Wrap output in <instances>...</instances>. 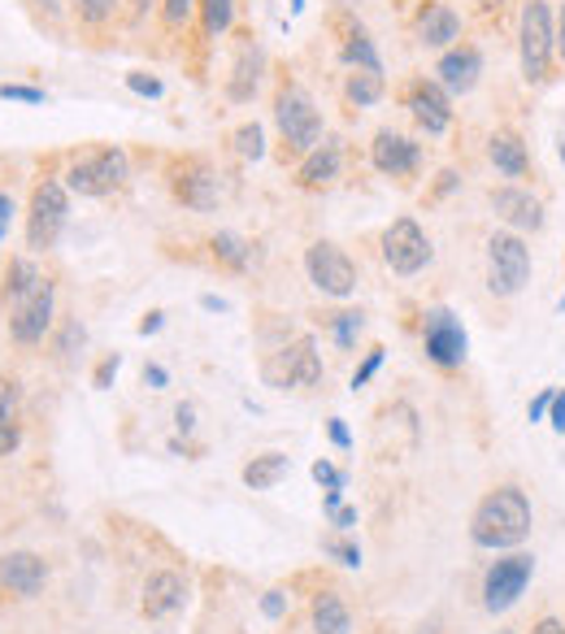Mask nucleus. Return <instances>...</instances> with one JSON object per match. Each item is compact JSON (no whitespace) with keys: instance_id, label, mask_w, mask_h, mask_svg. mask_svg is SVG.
I'll use <instances>...</instances> for the list:
<instances>
[{"instance_id":"9d476101","label":"nucleus","mask_w":565,"mask_h":634,"mask_svg":"<svg viewBox=\"0 0 565 634\" xmlns=\"http://www.w3.org/2000/svg\"><path fill=\"white\" fill-rule=\"evenodd\" d=\"M382 261H387L391 274H400V279H413L417 270H426V261H431V239H426V231H422L413 218H396V222L382 231Z\"/></svg>"},{"instance_id":"58836bf2","label":"nucleus","mask_w":565,"mask_h":634,"mask_svg":"<svg viewBox=\"0 0 565 634\" xmlns=\"http://www.w3.org/2000/svg\"><path fill=\"white\" fill-rule=\"evenodd\" d=\"M322 548H327V552H331V556L340 561V565H349V570H357V565H362V548H357V543H340V539H327Z\"/></svg>"},{"instance_id":"473e14b6","label":"nucleus","mask_w":565,"mask_h":634,"mask_svg":"<svg viewBox=\"0 0 565 634\" xmlns=\"http://www.w3.org/2000/svg\"><path fill=\"white\" fill-rule=\"evenodd\" d=\"M74 13L87 22V26H101L118 13V0H74Z\"/></svg>"},{"instance_id":"864d4df0","label":"nucleus","mask_w":565,"mask_h":634,"mask_svg":"<svg viewBox=\"0 0 565 634\" xmlns=\"http://www.w3.org/2000/svg\"><path fill=\"white\" fill-rule=\"evenodd\" d=\"M452 187H457V169H444V174H439V187H435V191L444 196V191H452Z\"/></svg>"},{"instance_id":"8fccbe9b","label":"nucleus","mask_w":565,"mask_h":634,"mask_svg":"<svg viewBox=\"0 0 565 634\" xmlns=\"http://www.w3.org/2000/svg\"><path fill=\"white\" fill-rule=\"evenodd\" d=\"M162 326H166V314H162V309H153V314L140 317V334H157Z\"/></svg>"},{"instance_id":"c03bdc74","label":"nucleus","mask_w":565,"mask_h":634,"mask_svg":"<svg viewBox=\"0 0 565 634\" xmlns=\"http://www.w3.org/2000/svg\"><path fill=\"white\" fill-rule=\"evenodd\" d=\"M13 213H17L13 196H9V191H0V239L9 235V226H13Z\"/></svg>"},{"instance_id":"c85d7f7f","label":"nucleus","mask_w":565,"mask_h":634,"mask_svg":"<svg viewBox=\"0 0 565 634\" xmlns=\"http://www.w3.org/2000/svg\"><path fill=\"white\" fill-rule=\"evenodd\" d=\"M382 92H387L382 74H370V70H357V74H349V83H344V96H349V105H357V109L378 105Z\"/></svg>"},{"instance_id":"20e7f679","label":"nucleus","mask_w":565,"mask_h":634,"mask_svg":"<svg viewBox=\"0 0 565 634\" xmlns=\"http://www.w3.org/2000/svg\"><path fill=\"white\" fill-rule=\"evenodd\" d=\"M531 279V248L518 231H496L487 239V287L492 296H518Z\"/></svg>"},{"instance_id":"a211bd4d","label":"nucleus","mask_w":565,"mask_h":634,"mask_svg":"<svg viewBox=\"0 0 565 634\" xmlns=\"http://www.w3.org/2000/svg\"><path fill=\"white\" fill-rule=\"evenodd\" d=\"M413 35H417L422 48H452L457 35H461V17H457L452 4L426 0V4L417 9V17H413Z\"/></svg>"},{"instance_id":"f704fd0d","label":"nucleus","mask_w":565,"mask_h":634,"mask_svg":"<svg viewBox=\"0 0 565 634\" xmlns=\"http://www.w3.org/2000/svg\"><path fill=\"white\" fill-rule=\"evenodd\" d=\"M127 87H131L136 96H149V101H157V96L166 92L162 79H157V74H144V70H131V74H127Z\"/></svg>"},{"instance_id":"603ef678","label":"nucleus","mask_w":565,"mask_h":634,"mask_svg":"<svg viewBox=\"0 0 565 634\" xmlns=\"http://www.w3.org/2000/svg\"><path fill=\"white\" fill-rule=\"evenodd\" d=\"M531 634H565V626L557 622V618H544V622H540V626H535Z\"/></svg>"},{"instance_id":"a18cd8bd","label":"nucleus","mask_w":565,"mask_h":634,"mask_svg":"<svg viewBox=\"0 0 565 634\" xmlns=\"http://www.w3.org/2000/svg\"><path fill=\"white\" fill-rule=\"evenodd\" d=\"M327 435H331V444H336V448H353V435H349V426H344L340 418H331V426H327Z\"/></svg>"},{"instance_id":"a878e982","label":"nucleus","mask_w":565,"mask_h":634,"mask_svg":"<svg viewBox=\"0 0 565 634\" xmlns=\"http://www.w3.org/2000/svg\"><path fill=\"white\" fill-rule=\"evenodd\" d=\"M22 431H17V383L0 378V457H9L17 448Z\"/></svg>"},{"instance_id":"c9c22d12","label":"nucleus","mask_w":565,"mask_h":634,"mask_svg":"<svg viewBox=\"0 0 565 634\" xmlns=\"http://www.w3.org/2000/svg\"><path fill=\"white\" fill-rule=\"evenodd\" d=\"M0 101H17V105H44V87H26V83H0Z\"/></svg>"},{"instance_id":"f257e3e1","label":"nucleus","mask_w":565,"mask_h":634,"mask_svg":"<svg viewBox=\"0 0 565 634\" xmlns=\"http://www.w3.org/2000/svg\"><path fill=\"white\" fill-rule=\"evenodd\" d=\"M527 535H531V500L518 486H496L470 517V539L492 552L518 548Z\"/></svg>"},{"instance_id":"ddd939ff","label":"nucleus","mask_w":565,"mask_h":634,"mask_svg":"<svg viewBox=\"0 0 565 634\" xmlns=\"http://www.w3.org/2000/svg\"><path fill=\"white\" fill-rule=\"evenodd\" d=\"M48 326H52V283L39 279L26 296L13 301V309H9V334L17 343H39L48 334Z\"/></svg>"},{"instance_id":"49530a36","label":"nucleus","mask_w":565,"mask_h":634,"mask_svg":"<svg viewBox=\"0 0 565 634\" xmlns=\"http://www.w3.org/2000/svg\"><path fill=\"white\" fill-rule=\"evenodd\" d=\"M331 521H336L340 530H353V526H357V508H349V504H340V508H331Z\"/></svg>"},{"instance_id":"72a5a7b5","label":"nucleus","mask_w":565,"mask_h":634,"mask_svg":"<svg viewBox=\"0 0 565 634\" xmlns=\"http://www.w3.org/2000/svg\"><path fill=\"white\" fill-rule=\"evenodd\" d=\"M362 326H366V317L362 314H336L331 317V334H336L340 348H353V339L362 334Z\"/></svg>"},{"instance_id":"5fc2aeb1","label":"nucleus","mask_w":565,"mask_h":634,"mask_svg":"<svg viewBox=\"0 0 565 634\" xmlns=\"http://www.w3.org/2000/svg\"><path fill=\"white\" fill-rule=\"evenodd\" d=\"M200 305H204L209 314H226V301H222V296H200Z\"/></svg>"},{"instance_id":"9b49d317","label":"nucleus","mask_w":565,"mask_h":634,"mask_svg":"<svg viewBox=\"0 0 565 634\" xmlns=\"http://www.w3.org/2000/svg\"><path fill=\"white\" fill-rule=\"evenodd\" d=\"M422 348H426V356L439 365V369H457L461 361H466V348H470V339H466V326L457 321L452 309H426V321H422Z\"/></svg>"},{"instance_id":"f03ea898","label":"nucleus","mask_w":565,"mask_h":634,"mask_svg":"<svg viewBox=\"0 0 565 634\" xmlns=\"http://www.w3.org/2000/svg\"><path fill=\"white\" fill-rule=\"evenodd\" d=\"M518 52H522V79L527 83H544L549 66H553V52H557V26H553L549 0H527L522 4Z\"/></svg>"},{"instance_id":"5701e85b","label":"nucleus","mask_w":565,"mask_h":634,"mask_svg":"<svg viewBox=\"0 0 565 634\" xmlns=\"http://www.w3.org/2000/svg\"><path fill=\"white\" fill-rule=\"evenodd\" d=\"M487 157H492V165H496L505 178H522V174L531 169L527 144H522L518 131H496V136L487 140Z\"/></svg>"},{"instance_id":"7ed1b4c3","label":"nucleus","mask_w":565,"mask_h":634,"mask_svg":"<svg viewBox=\"0 0 565 634\" xmlns=\"http://www.w3.org/2000/svg\"><path fill=\"white\" fill-rule=\"evenodd\" d=\"M274 122L283 131V144L292 153H314L322 144V114L314 105V96L296 83H287L279 96H274Z\"/></svg>"},{"instance_id":"4be33fe9","label":"nucleus","mask_w":565,"mask_h":634,"mask_svg":"<svg viewBox=\"0 0 565 634\" xmlns=\"http://www.w3.org/2000/svg\"><path fill=\"white\" fill-rule=\"evenodd\" d=\"M340 169H344L340 144H336V140H322L314 153H305L301 169H296V183H301L305 191H322V187H331V183L340 178Z\"/></svg>"},{"instance_id":"412c9836","label":"nucleus","mask_w":565,"mask_h":634,"mask_svg":"<svg viewBox=\"0 0 565 634\" xmlns=\"http://www.w3.org/2000/svg\"><path fill=\"white\" fill-rule=\"evenodd\" d=\"M44 578H48V570L35 552H4L0 556V587H9L13 596H26V600L39 596Z\"/></svg>"},{"instance_id":"f3484780","label":"nucleus","mask_w":565,"mask_h":634,"mask_svg":"<svg viewBox=\"0 0 565 634\" xmlns=\"http://www.w3.org/2000/svg\"><path fill=\"white\" fill-rule=\"evenodd\" d=\"M492 209H496V218H501L509 231H540V226H544V204H540V196H531V191L518 187V183L496 187V191H492Z\"/></svg>"},{"instance_id":"09e8293b","label":"nucleus","mask_w":565,"mask_h":634,"mask_svg":"<svg viewBox=\"0 0 565 634\" xmlns=\"http://www.w3.org/2000/svg\"><path fill=\"white\" fill-rule=\"evenodd\" d=\"M144 383H149V387H153V391H162V387H166V383H170V374H166V369H162V365H144Z\"/></svg>"},{"instance_id":"e433bc0d","label":"nucleus","mask_w":565,"mask_h":634,"mask_svg":"<svg viewBox=\"0 0 565 634\" xmlns=\"http://www.w3.org/2000/svg\"><path fill=\"white\" fill-rule=\"evenodd\" d=\"M191 9H200V0H162V17L166 26H184L191 17Z\"/></svg>"},{"instance_id":"4d7b16f0","label":"nucleus","mask_w":565,"mask_h":634,"mask_svg":"<svg viewBox=\"0 0 565 634\" xmlns=\"http://www.w3.org/2000/svg\"><path fill=\"white\" fill-rule=\"evenodd\" d=\"M153 4H157V0H131V13H136V17H144Z\"/></svg>"},{"instance_id":"6ab92c4d","label":"nucleus","mask_w":565,"mask_h":634,"mask_svg":"<svg viewBox=\"0 0 565 634\" xmlns=\"http://www.w3.org/2000/svg\"><path fill=\"white\" fill-rule=\"evenodd\" d=\"M184 600H188V583H184L175 570H157V574H149V583H144L140 613H144L149 622H162V618L179 613Z\"/></svg>"},{"instance_id":"bb28decb","label":"nucleus","mask_w":565,"mask_h":634,"mask_svg":"<svg viewBox=\"0 0 565 634\" xmlns=\"http://www.w3.org/2000/svg\"><path fill=\"white\" fill-rule=\"evenodd\" d=\"M340 57H344V66H353V70H370V74H382V61H378L375 39H370L362 26H353V31L344 35V48H340Z\"/></svg>"},{"instance_id":"1a4fd4ad","label":"nucleus","mask_w":565,"mask_h":634,"mask_svg":"<svg viewBox=\"0 0 565 634\" xmlns=\"http://www.w3.org/2000/svg\"><path fill=\"white\" fill-rule=\"evenodd\" d=\"M531 578H535V556L514 552V556L496 561L483 578V609L487 613H509L522 600V591L531 587Z\"/></svg>"},{"instance_id":"c756f323","label":"nucleus","mask_w":565,"mask_h":634,"mask_svg":"<svg viewBox=\"0 0 565 634\" xmlns=\"http://www.w3.org/2000/svg\"><path fill=\"white\" fill-rule=\"evenodd\" d=\"M200 22H204V35L217 39L231 31L235 22V0H200Z\"/></svg>"},{"instance_id":"aec40b11","label":"nucleus","mask_w":565,"mask_h":634,"mask_svg":"<svg viewBox=\"0 0 565 634\" xmlns=\"http://www.w3.org/2000/svg\"><path fill=\"white\" fill-rule=\"evenodd\" d=\"M261 70H266V48L248 35L239 39V52H235V66H231V79H226V96L235 105H248L257 96V83H261Z\"/></svg>"},{"instance_id":"37998d69","label":"nucleus","mask_w":565,"mask_h":634,"mask_svg":"<svg viewBox=\"0 0 565 634\" xmlns=\"http://www.w3.org/2000/svg\"><path fill=\"white\" fill-rule=\"evenodd\" d=\"M553 396H557V391H553V387H544V391H540V396L531 400L527 418H531V422H544V418H549V409H553Z\"/></svg>"},{"instance_id":"4468645a","label":"nucleus","mask_w":565,"mask_h":634,"mask_svg":"<svg viewBox=\"0 0 565 634\" xmlns=\"http://www.w3.org/2000/svg\"><path fill=\"white\" fill-rule=\"evenodd\" d=\"M404 109L413 114V122L426 136H444L452 127V96L435 83V79H413L404 87Z\"/></svg>"},{"instance_id":"7c9ffc66","label":"nucleus","mask_w":565,"mask_h":634,"mask_svg":"<svg viewBox=\"0 0 565 634\" xmlns=\"http://www.w3.org/2000/svg\"><path fill=\"white\" fill-rule=\"evenodd\" d=\"M39 279H44V274H39V270H35L26 257H13V261H9V270H4V292H9V301L26 296V292H31Z\"/></svg>"},{"instance_id":"39448f33","label":"nucleus","mask_w":565,"mask_h":634,"mask_svg":"<svg viewBox=\"0 0 565 634\" xmlns=\"http://www.w3.org/2000/svg\"><path fill=\"white\" fill-rule=\"evenodd\" d=\"M66 218H70V187L57 183V178H44L31 191V204H26V244L35 253L52 248L66 231Z\"/></svg>"},{"instance_id":"393cba45","label":"nucleus","mask_w":565,"mask_h":634,"mask_svg":"<svg viewBox=\"0 0 565 634\" xmlns=\"http://www.w3.org/2000/svg\"><path fill=\"white\" fill-rule=\"evenodd\" d=\"M287 470H292V461H287L283 453H261V457H252V461L244 466V486H248V491H270L274 482H283Z\"/></svg>"},{"instance_id":"0eeeda50","label":"nucleus","mask_w":565,"mask_h":634,"mask_svg":"<svg viewBox=\"0 0 565 634\" xmlns=\"http://www.w3.org/2000/svg\"><path fill=\"white\" fill-rule=\"evenodd\" d=\"M305 274H309V283H314L322 296L349 301V296L357 292V266H353V257H349L340 244H331V239L309 244V253H305Z\"/></svg>"},{"instance_id":"052dcab7","label":"nucleus","mask_w":565,"mask_h":634,"mask_svg":"<svg viewBox=\"0 0 565 634\" xmlns=\"http://www.w3.org/2000/svg\"><path fill=\"white\" fill-rule=\"evenodd\" d=\"M562 314H565V296H562Z\"/></svg>"},{"instance_id":"dca6fc26","label":"nucleus","mask_w":565,"mask_h":634,"mask_svg":"<svg viewBox=\"0 0 565 634\" xmlns=\"http://www.w3.org/2000/svg\"><path fill=\"white\" fill-rule=\"evenodd\" d=\"M370 161L387 178H413L417 165H422V149L400 131H378L375 144H370Z\"/></svg>"},{"instance_id":"bf43d9fd","label":"nucleus","mask_w":565,"mask_h":634,"mask_svg":"<svg viewBox=\"0 0 565 634\" xmlns=\"http://www.w3.org/2000/svg\"><path fill=\"white\" fill-rule=\"evenodd\" d=\"M557 157H562V165H565V140L557 144Z\"/></svg>"},{"instance_id":"f8f14e48","label":"nucleus","mask_w":565,"mask_h":634,"mask_svg":"<svg viewBox=\"0 0 565 634\" xmlns=\"http://www.w3.org/2000/svg\"><path fill=\"white\" fill-rule=\"evenodd\" d=\"M170 187H175V196L196 209V213H209V209H217V200H222V183H217V169L209 165L204 157H184L170 165Z\"/></svg>"},{"instance_id":"423d86ee","label":"nucleus","mask_w":565,"mask_h":634,"mask_svg":"<svg viewBox=\"0 0 565 634\" xmlns=\"http://www.w3.org/2000/svg\"><path fill=\"white\" fill-rule=\"evenodd\" d=\"M127 178H131V161L122 149H96L87 157H74L66 169V187L79 196H109L127 187Z\"/></svg>"},{"instance_id":"a19ab883","label":"nucleus","mask_w":565,"mask_h":634,"mask_svg":"<svg viewBox=\"0 0 565 634\" xmlns=\"http://www.w3.org/2000/svg\"><path fill=\"white\" fill-rule=\"evenodd\" d=\"M118 369H122V356H118V352H114V356H105V361H101V365H96V378H92V383H96V387H101V391H105V387H109V383H114V374H118Z\"/></svg>"},{"instance_id":"4c0bfd02","label":"nucleus","mask_w":565,"mask_h":634,"mask_svg":"<svg viewBox=\"0 0 565 634\" xmlns=\"http://www.w3.org/2000/svg\"><path fill=\"white\" fill-rule=\"evenodd\" d=\"M378 365H382V348H370V352H366V361H362V365L353 369V391H362V387H366V383L375 378Z\"/></svg>"},{"instance_id":"ea45409f","label":"nucleus","mask_w":565,"mask_h":634,"mask_svg":"<svg viewBox=\"0 0 565 634\" xmlns=\"http://www.w3.org/2000/svg\"><path fill=\"white\" fill-rule=\"evenodd\" d=\"M309 474H314L318 486H327V491H344V474H340L331 461H314V470H309Z\"/></svg>"},{"instance_id":"13d9d810","label":"nucleus","mask_w":565,"mask_h":634,"mask_svg":"<svg viewBox=\"0 0 565 634\" xmlns=\"http://www.w3.org/2000/svg\"><path fill=\"white\" fill-rule=\"evenodd\" d=\"M305 9V0H292V13H301Z\"/></svg>"},{"instance_id":"3c124183","label":"nucleus","mask_w":565,"mask_h":634,"mask_svg":"<svg viewBox=\"0 0 565 634\" xmlns=\"http://www.w3.org/2000/svg\"><path fill=\"white\" fill-rule=\"evenodd\" d=\"M175 418H179V431H184V435L196 431V409H191V404H179V413H175Z\"/></svg>"},{"instance_id":"6e6552de","label":"nucleus","mask_w":565,"mask_h":634,"mask_svg":"<svg viewBox=\"0 0 565 634\" xmlns=\"http://www.w3.org/2000/svg\"><path fill=\"white\" fill-rule=\"evenodd\" d=\"M261 378L270 387H318L322 383V356H318L314 334H301L296 343H287L274 356H266Z\"/></svg>"},{"instance_id":"2eb2a0df","label":"nucleus","mask_w":565,"mask_h":634,"mask_svg":"<svg viewBox=\"0 0 565 634\" xmlns=\"http://www.w3.org/2000/svg\"><path fill=\"white\" fill-rule=\"evenodd\" d=\"M479 74H483V52L474 44H452L444 48L439 66H435V83L448 92V96H470L479 87Z\"/></svg>"},{"instance_id":"6e6d98bb","label":"nucleus","mask_w":565,"mask_h":634,"mask_svg":"<svg viewBox=\"0 0 565 634\" xmlns=\"http://www.w3.org/2000/svg\"><path fill=\"white\" fill-rule=\"evenodd\" d=\"M557 52H562L565 61V0H562V17H557Z\"/></svg>"},{"instance_id":"cd10ccee","label":"nucleus","mask_w":565,"mask_h":634,"mask_svg":"<svg viewBox=\"0 0 565 634\" xmlns=\"http://www.w3.org/2000/svg\"><path fill=\"white\" fill-rule=\"evenodd\" d=\"M213 257L222 266H231V270H248L252 266V244L244 235H235V231H217L213 235Z\"/></svg>"},{"instance_id":"de8ad7c7","label":"nucleus","mask_w":565,"mask_h":634,"mask_svg":"<svg viewBox=\"0 0 565 634\" xmlns=\"http://www.w3.org/2000/svg\"><path fill=\"white\" fill-rule=\"evenodd\" d=\"M549 422H553V431H562L565 435V391L553 396V409H549Z\"/></svg>"},{"instance_id":"b1692460","label":"nucleus","mask_w":565,"mask_h":634,"mask_svg":"<svg viewBox=\"0 0 565 634\" xmlns=\"http://www.w3.org/2000/svg\"><path fill=\"white\" fill-rule=\"evenodd\" d=\"M314 631L318 634H349L353 631V613L336 591H318L314 596Z\"/></svg>"},{"instance_id":"79ce46f5","label":"nucleus","mask_w":565,"mask_h":634,"mask_svg":"<svg viewBox=\"0 0 565 634\" xmlns=\"http://www.w3.org/2000/svg\"><path fill=\"white\" fill-rule=\"evenodd\" d=\"M261 613H266L270 622H279V618L287 613V596H283V591H266V596H261Z\"/></svg>"},{"instance_id":"2f4dec72","label":"nucleus","mask_w":565,"mask_h":634,"mask_svg":"<svg viewBox=\"0 0 565 634\" xmlns=\"http://www.w3.org/2000/svg\"><path fill=\"white\" fill-rule=\"evenodd\" d=\"M235 153L244 161L266 157V131H261V122H244V127L235 131Z\"/></svg>"}]
</instances>
